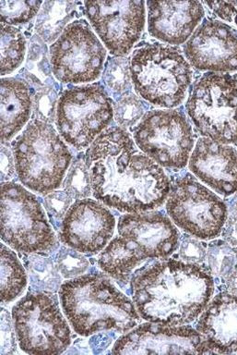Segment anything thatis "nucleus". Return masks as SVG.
I'll return each mask as SVG.
<instances>
[{"label":"nucleus","instance_id":"1","mask_svg":"<svg viewBox=\"0 0 237 355\" xmlns=\"http://www.w3.org/2000/svg\"><path fill=\"white\" fill-rule=\"evenodd\" d=\"M93 194L120 212L142 213L161 207L171 182L162 166L138 151L121 127L104 130L85 154Z\"/></svg>","mask_w":237,"mask_h":355},{"label":"nucleus","instance_id":"2","mask_svg":"<svg viewBox=\"0 0 237 355\" xmlns=\"http://www.w3.org/2000/svg\"><path fill=\"white\" fill-rule=\"evenodd\" d=\"M131 290L140 318L165 326H183L205 310L214 295V282L203 266L168 259L137 272Z\"/></svg>","mask_w":237,"mask_h":355},{"label":"nucleus","instance_id":"3","mask_svg":"<svg viewBox=\"0 0 237 355\" xmlns=\"http://www.w3.org/2000/svg\"><path fill=\"white\" fill-rule=\"evenodd\" d=\"M59 297L66 318L82 337L108 330L126 333L140 319L133 301L97 272L63 283Z\"/></svg>","mask_w":237,"mask_h":355},{"label":"nucleus","instance_id":"4","mask_svg":"<svg viewBox=\"0 0 237 355\" xmlns=\"http://www.w3.org/2000/svg\"><path fill=\"white\" fill-rule=\"evenodd\" d=\"M13 155L19 180L30 190L48 194L62 185L73 155L50 123L30 122L15 143Z\"/></svg>","mask_w":237,"mask_h":355},{"label":"nucleus","instance_id":"5","mask_svg":"<svg viewBox=\"0 0 237 355\" xmlns=\"http://www.w3.org/2000/svg\"><path fill=\"white\" fill-rule=\"evenodd\" d=\"M131 73L138 94L162 107L180 105L192 82L191 67L180 50L162 44H148L135 50Z\"/></svg>","mask_w":237,"mask_h":355},{"label":"nucleus","instance_id":"6","mask_svg":"<svg viewBox=\"0 0 237 355\" xmlns=\"http://www.w3.org/2000/svg\"><path fill=\"white\" fill-rule=\"evenodd\" d=\"M12 316L19 345L26 354H60L70 347V326L53 294L27 293L13 306Z\"/></svg>","mask_w":237,"mask_h":355},{"label":"nucleus","instance_id":"7","mask_svg":"<svg viewBox=\"0 0 237 355\" xmlns=\"http://www.w3.org/2000/svg\"><path fill=\"white\" fill-rule=\"evenodd\" d=\"M186 108L205 138L222 144L237 143V78L208 72L195 83Z\"/></svg>","mask_w":237,"mask_h":355},{"label":"nucleus","instance_id":"8","mask_svg":"<svg viewBox=\"0 0 237 355\" xmlns=\"http://www.w3.org/2000/svg\"><path fill=\"white\" fill-rule=\"evenodd\" d=\"M1 239L23 254H41L56 248V235L35 194L15 182L1 186Z\"/></svg>","mask_w":237,"mask_h":355},{"label":"nucleus","instance_id":"9","mask_svg":"<svg viewBox=\"0 0 237 355\" xmlns=\"http://www.w3.org/2000/svg\"><path fill=\"white\" fill-rule=\"evenodd\" d=\"M113 116L112 100L99 83L67 89L57 103V130L68 144L78 150L92 144Z\"/></svg>","mask_w":237,"mask_h":355},{"label":"nucleus","instance_id":"10","mask_svg":"<svg viewBox=\"0 0 237 355\" xmlns=\"http://www.w3.org/2000/svg\"><path fill=\"white\" fill-rule=\"evenodd\" d=\"M167 210L176 226L200 240L219 236L228 216L225 202L189 173L171 185Z\"/></svg>","mask_w":237,"mask_h":355},{"label":"nucleus","instance_id":"11","mask_svg":"<svg viewBox=\"0 0 237 355\" xmlns=\"http://www.w3.org/2000/svg\"><path fill=\"white\" fill-rule=\"evenodd\" d=\"M137 146L158 165L183 168L194 146V135L184 114L178 110H151L134 128Z\"/></svg>","mask_w":237,"mask_h":355},{"label":"nucleus","instance_id":"12","mask_svg":"<svg viewBox=\"0 0 237 355\" xmlns=\"http://www.w3.org/2000/svg\"><path fill=\"white\" fill-rule=\"evenodd\" d=\"M106 51L85 19L68 24L50 46L52 71L66 83H86L103 71Z\"/></svg>","mask_w":237,"mask_h":355},{"label":"nucleus","instance_id":"13","mask_svg":"<svg viewBox=\"0 0 237 355\" xmlns=\"http://www.w3.org/2000/svg\"><path fill=\"white\" fill-rule=\"evenodd\" d=\"M90 24L115 57H124L139 41L145 25V3L126 1H85Z\"/></svg>","mask_w":237,"mask_h":355},{"label":"nucleus","instance_id":"14","mask_svg":"<svg viewBox=\"0 0 237 355\" xmlns=\"http://www.w3.org/2000/svg\"><path fill=\"white\" fill-rule=\"evenodd\" d=\"M115 218L101 202L85 198L74 202L63 218L59 238L82 254L95 255L114 235Z\"/></svg>","mask_w":237,"mask_h":355},{"label":"nucleus","instance_id":"15","mask_svg":"<svg viewBox=\"0 0 237 355\" xmlns=\"http://www.w3.org/2000/svg\"><path fill=\"white\" fill-rule=\"evenodd\" d=\"M202 335L192 327L145 323L115 341L113 354H198Z\"/></svg>","mask_w":237,"mask_h":355},{"label":"nucleus","instance_id":"16","mask_svg":"<svg viewBox=\"0 0 237 355\" xmlns=\"http://www.w3.org/2000/svg\"><path fill=\"white\" fill-rule=\"evenodd\" d=\"M187 60L200 71H237V33L217 19H205L184 46Z\"/></svg>","mask_w":237,"mask_h":355},{"label":"nucleus","instance_id":"17","mask_svg":"<svg viewBox=\"0 0 237 355\" xmlns=\"http://www.w3.org/2000/svg\"><path fill=\"white\" fill-rule=\"evenodd\" d=\"M121 237L131 241L145 259H164L178 249V230L161 212L129 213L120 218Z\"/></svg>","mask_w":237,"mask_h":355},{"label":"nucleus","instance_id":"18","mask_svg":"<svg viewBox=\"0 0 237 355\" xmlns=\"http://www.w3.org/2000/svg\"><path fill=\"white\" fill-rule=\"evenodd\" d=\"M189 168L218 193L228 196L237 191V152L233 146L198 139L190 155Z\"/></svg>","mask_w":237,"mask_h":355},{"label":"nucleus","instance_id":"19","mask_svg":"<svg viewBox=\"0 0 237 355\" xmlns=\"http://www.w3.org/2000/svg\"><path fill=\"white\" fill-rule=\"evenodd\" d=\"M197 330L205 338L203 354H237V296H215L203 311Z\"/></svg>","mask_w":237,"mask_h":355},{"label":"nucleus","instance_id":"20","mask_svg":"<svg viewBox=\"0 0 237 355\" xmlns=\"http://www.w3.org/2000/svg\"><path fill=\"white\" fill-rule=\"evenodd\" d=\"M147 5L149 33L170 44L184 43L204 17L198 1H148Z\"/></svg>","mask_w":237,"mask_h":355},{"label":"nucleus","instance_id":"21","mask_svg":"<svg viewBox=\"0 0 237 355\" xmlns=\"http://www.w3.org/2000/svg\"><path fill=\"white\" fill-rule=\"evenodd\" d=\"M32 107L31 91L16 78L1 80V143H8L27 123Z\"/></svg>","mask_w":237,"mask_h":355},{"label":"nucleus","instance_id":"22","mask_svg":"<svg viewBox=\"0 0 237 355\" xmlns=\"http://www.w3.org/2000/svg\"><path fill=\"white\" fill-rule=\"evenodd\" d=\"M145 260L131 241L120 236L113 239L99 255L98 266L109 277L126 283L134 269Z\"/></svg>","mask_w":237,"mask_h":355},{"label":"nucleus","instance_id":"23","mask_svg":"<svg viewBox=\"0 0 237 355\" xmlns=\"http://www.w3.org/2000/svg\"><path fill=\"white\" fill-rule=\"evenodd\" d=\"M79 2L46 1L38 13L35 31L46 43L57 41L78 13Z\"/></svg>","mask_w":237,"mask_h":355},{"label":"nucleus","instance_id":"24","mask_svg":"<svg viewBox=\"0 0 237 355\" xmlns=\"http://www.w3.org/2000/svg\"><path fill=\"white\" fill-rule=\"evenodd\" d=\"M27 286L26 268L17 254L1 244V302L10 304L21 295Z\"/></svg>","mask_w":237,"mask_h":355},{"label":"nucleus","instance_id":"25","mask_svg":"<svg viewBox=\"0 0 237 355\" xmlns=\"http://www.w3.org/2000/svg\"><path fill=\"white\" fill-rule=\"evenodd\" d=\"M32 291L55 293L59 291L62 279L57 266L51 258L40 254H31L26 260Z\"/></svg>","mask_w":237,"mask_h":355},{"label":"nucleus","instance_id":"26","mask_svg":"<svg viewBox=\"0 0 237 355\" xmlns=\"http://www.w3.org/2000/svg\"><path fill=\"white\" fill-rule=\"evenodd\" d=\"M26 40L20 29L1 22V75L12 73L21 65Z\"/></svg>","mask_w":237,"mask_h":355},{"label":"nucleus","instance_id":"27","mask_svg":"<svg viewBox=\"0 0 237 355\" xmlns=\"http://www.w3.org/2000/svg\"><path fill=\"white\" fill-rule=\"evenodd\" d=\"M131 63L123 57L110 58L104 67L103 82L115 96H123L131 89Z\"/></svg>","mask_w":237,"mask_h":355},{"label":"nucleus","instance_id":"28","mask_svg":"<svg viewBox=\"0 0 237 355\" xmlns=\"http://www.w3.org/2000/svg\"><path fill=\"white\" fill-rule=\"evenodd\" d=\"M62 187L63 190L77 200L88 198L92 194V182L85 157L84 159L78 157L73 160Z\"/></svg>","mask_w":237,"mask_h":355},{"label":"nucleus","instance_id":"29","mask_svg":"<svg viewBox=\"0 0 237 355\" xmlns=\"http://www.w3.org/2000/svg\"><path fill=\"white\" fill-rule=\"evenodd\" d=\"M209 272L216 277H226L233 270L236 263V252L230 244L222 241H215L209 243L208 252Z\"/></svg>","mask_w":237,"mask_h":355},{"label":"nucleus","instance_id":"30","mask_svg":"<svg viewBox=\"0 0 237 355\" xmlns=\"http://www.w3.org/2000/svg\"><path fill=\"white\" fill-rule=\"evenodd\" d=\"M42 4L43 2L35 0H2L0 2L2 22L9 25L27 24L37 15Z\"/></svg>","mask_w":237,"mask_h":355},{"label":"nucleus","instance_id":"31","mask_svg":"<svg viewBox=\"0 0 237 355\" xmlns=\"http://www.w3.org/2000/svg\"><path fill=\"white\" fill-rule=\"evenodd\" d=\"M50 67L45 41L40 36H32L30 41L28 57H27V71L44 83V80L46 82V79L50 77L52 69Z\"/></svg>","mask_w":237,"mask_h":355},{"label":"nucleus","instance_id":"32","mask_svg":"<svg viewBox=\"0 0 237 355\" xmlns=\"http://www.w3.org/2000/svg\"><path fill=\"white\" fill-rule=\"evenodd\" d=\"M147 105L135 94H125L115 105V121L121 127H131L143 118Z\"/></svg>","mask_w":237,"mask_h":355},{"label":"nucleus","instance_id":"33","mask_svg":"<svg viewBox=\"0 0 237 355\" xmlns=\"http://www.w3.org/2000/svg\"><path fill=\"white\" fill-rule=\"evenodd\" d=\"M57 266L65 279H75L88 270L90 262L82 252L62 246L57 252Z\"/></svg>","mask_w":237,"mask_h":355},{"label":"nucleus","instance_id":"34","mask_svg":"<svg viewBox=\"0 0 237 355\" xmlns=\"http://www.w3.org/2000/svg\"><path fill=\"white\" fill-rule=\"evenodd\" d=\"M57 99V91L52 86L38 89L32 99V119L52 123L56 116Z\"/></svg>","mask_w":237,"mask_h":355},{"label":"nucleus","instance_id":"35","mask_svg":"<svg viewBox=\"0 0 237 355\" xmlns=\"http://www.w3.org/2000/svg\"><path fill=\"white\" fill-rule=\"evenodd\" d=\"M73 199L64 190L54 191L46 196L44 205L52 219H62L70 209Z\"/></svg>","mask_w":237,"mask_h":355},{"label":"nucleus","instance_id":"36","mask_svg":"<svg viewBox=\"0 0 237 355\" xmlns=\"http://www.w3.org/2000/svg\"><path fill=\"white\" fill-rule=\"evenodd\" d=\"M13 320L9 311L1 308V354H13L17 349L15 329H13Z\"/></svg>","mask_w":237,"mask_h":355},{"label":"nucleus","instance_id":"37","mask_svg":"<svg viewBox=\"0 0 237 355\" xmlns=\"http://www.w3.org/2000/svg\"><path fill=\"white\" fill-rule=\"evenodd\" d=\"M179 257L184 262L200 265L205 260L207 252L205 247L191 237L184 238L179 248Z\"/></svg>","mask_w":237,"mask_h":355},{"label":"nucleus","instance_id":"38","mask_svg":"<svg viewBox=\"0 0 237 355\" xmlns=\"http://www.w3.org/2000/svg\"><path fill=\"white\" fill-rule=\"evenodd\" d=\"M7 143L1 144V182H8L15 174V158Z\"/></svg>","mask_w":237,"mask_h":355},{"label":"nucleus","instance_id":"39","mask_svg":"<svg viewBox=\"0 0 237 355\" xmlns=\"http://www.w3.org/2000/svg\"><path fill=\"white\" fill-rule=\"evenodd\" d=\"M205 4L222 21L234 22L236 8L233 1H212L205 2Z\"/></svg>","mask_w":237,"mask_h":355},{"label":"nucleus","instance_id":"40","mask_svg":"<svg viewBox=\"0 0 237 355\" xmlns=\"http://www.w3.org/2000/svg\"><path fill=\"white\" fill-rule=\"evenodd\" d=\"M117 338L115 332H102L98 334L93 335L90 338L89 345L90 348L92 349L93 354H101L104 351H106L110 345H111L113 341Z\"/></svg>","mask_w":237,"mask_h":355},{"label":"nucleus","instance_id":"41","mask_svg":"<svg viewBox=\"0 0 237 355\" xmlns=\"http://www.w3.org/2000/svg\"><path fill=\"white\" fill-rule=\"evenodd\" d=\"M222 237L226 243L237 246V212L234 208L222 227Z\"/></svg>","mask_w":237,"mask_h":355},{"label":"nucleus","instance_id":"42","mask_svg":"<svg viewBox=\"0 0 237 355\" xmlns=\"http://www.w3.org/2000/svg\"><path fill=\"white\" fill-rule=\"evenodd\" d=\"M225 279L229 293L237 296V265L236 268H234Z\"/></svg>","mask_w":237,"mask_h":355},{"label":"nucleus","instance_id":"43","mask_svg":"<svg viewBox=\"0 0 237 355\" xmlns=\"http://www.w3.org/2000/svg\"><path fill=\"white\" fill-rule=\"evenodd\" d=\"M234 8H236V15H234V22L237 25V1H233Z\"/></svg>","mask_w":237,"mask_h":355},{"label":"nucleus","instance_id":"44","mask_svg":"<svg viewBox=\"0 0 237 355\" xmlns=\"http://www.w3.org/2000/svg\"><path fill=\"white\" fill-rule=\"evenodd\" d=\"M234 209L237 212V194L234 198Z\"/></svg>","mask_w":237,"mask_h":355},{"label":"nucleus","instance_id":"45","mask_svg":"<svg viewBox=\"0 0 237 355\" xmlns=\"http://www.w3.org/2000/svg\"><path fill=\"white\" fill-rule=\"evenodd\" d=\"M234 252H236V262H237V248L234 249Z\"/></svg>","mask_w":237,"mask_h":355}]
</instances>
